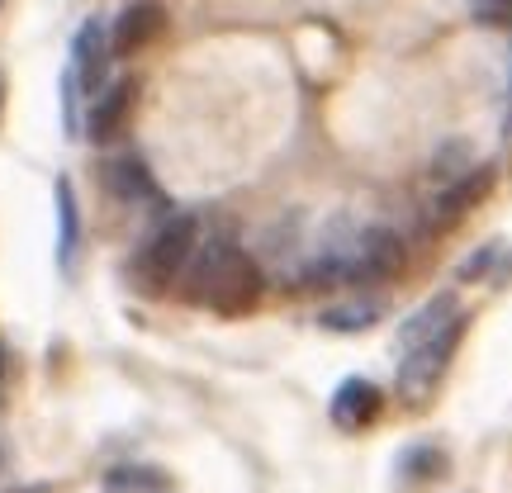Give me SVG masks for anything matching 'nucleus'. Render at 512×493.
I'll use <instances>...</instances> for the list:
<instances>
[{
    "label": "nucleus",
    "instance_id": "f03ea898",
    "mask_svg": "<svg viewBox=\"0 0 512 493\" xmlns=\"http://www.w3.org/2000/svg\"><path fill=\"white\" fill-rule=\"evenodd\" d=\"M261 266L242 252L238 242H204L185 266V294L223 318H242L261 304Z\"/></svg>",
    "mask_w": 512,
    "mask_h": 493
},
{
    "label": "nucleus",
    "instance_id": "ddd939ff",
    "mask_svg": "<svg viewBox=\"0 0 512 493\" xmlns=\"http://www.w3.org/2000/svg\"><path fill=\"white\" fill-rule=\"evenodd\" d=\"M380 313H384V304L380 299H356V304H337V309H323V328L328 332H366V328H375L380 323Z\"/></svg>",
    "mask_w": 512,
    "mask_h": 493
},
{
    "label": "nucleus",
    "instance_id": "412c9836",
    "mask_svg": "<svg viewBox=\"0 0 512 493\" xmlns=\"http://www.w3.org/2000/svg\"><path fill=\"white\" fill-rule=\"evenodd\" d=\"M0 10H5V0H0Z\"/></svg>",
    "mask_w": 512,
    "mask_h": 493
},
{
    "label": "nucleus",
    "instance_id": "39448f33",
    "mask_svg": "<svg viewBox=\"0 0 512 493\" xmlns=\"http://www.w3.org/2000/svg\"><path fill=\"white\" fill-rule=\"evenodd\" d=\"M105 72H110V29H105V19L91 15L81 19V29L72 34V67H67V76H72L76 95H100L105 91Z\"/></svg>",
    "mask_w": 512,
    "mask_h": 493
},
{
    "label": "nucleus",
    "instance_id": "2eb2a0df",
    "mask_svg": "<svg viewBox=\"0 0 512 493\" xmlns=\"http://www.w3.org/2000/svg\"><path fill=\"white\" fill-rule=\"evenodd\" d=\"M470 15L484 29H512V0H470Z\"/></svg>",
    "mask_w": 512,
    "mask_h": 493
},
{
    "label": "nucleus",
    "instance_id": "20e7f679",
    "mask_svg": "<svg viewBox=\"0 0 512 493\" xmlns=\"http://www.w3.org/2000/svg\"><path fill=\"white\" fill-rule=\"evenodd\" d=\"M195 247H200V223H195V214H162V223L147 233V242L133 252V261H128L133 290L162 294L166 285H176V275H185Z\"/></svg>",
    "mask_w": 512,
    "mask_h": 493
},
{
    "label": "nucleus",
    "instance_id": "6e6552de",
    "mask_svg": "<svg viewBox=\"0 0 512 493\" xmlns=\"http://www.w3.org/2000/svg\"><path fill=\"white\" fill-rule=\"evenodd\" d=\"M166 34V10L157 0H138V5H128L124 15L114 19L110 29V57H133L143 53L147 43H157Z\"/></svg>",
    "mask_w": 512,
    "mask_h": 493
},
{
    "label": "nucleus",
    "instance_id": "423d86ee",
    "mask_svg": "<svg viewBox=\"0 0 512 493\" xmlns=\"http://www.w3.org/2000/svg\"><path fill=\"white\" fill-rule=\"evenodd\" d=\"M328 413H332V422H337L342 432H366L370 422L384 413L380 384L366 380V375H351V380H342L337 389H332Z\"/></svg>",
    "mask_w": 512,
    "mask_h": 493
},
{
    "label": "nucleus",
    "instance_id": "a211bd4d",
    "mask_svg": "<svg viewBox=\"0 0 512 493\" xmlns=\"http://www.w3.org/2000/svg\"><path fill=\"white\" fill-rule=\"evenodd\" d=\"M5 493H53L48 484H15V489H5Z\"/></svg>",
    "mask_w": 512,
    "mask_h": 493
},
{
    "label": "nucleus",
    "instance_id": "9d476101",
    "mask_svg": "<svg viewBox=\"0 0 512 493\" xmlns=\"http://www.w3.org/2000/svg\"><path fill=\"white\" fill-rule=\"evenodd\" d=\"M105 181H110V190L124 204H147V209H157V214L166 209L162 185L152 181V171H147L138 157H119V162H110L105 166Z\"/></svg>",
    "mask_w": 512,
    "mask_h": 493
},
{
    "label": "nucleus",
    "instance_id": "9b49d317",
    "mask_svg": "<svg viewBox=\"0 0 512 493\" xmlns=\"http://www.w3.org/2000/svg\"><path fill=\"white\" fill-rule=\"evenodd\" d=\"M53 200H57V266L67 275H76V256H81V204L67 176L53 181Z\"/></svg>",
    "mask_w": 512,
    "mask_h": 493
},
{
    "label": "nucleus",
    "instance_id": "aec40b11",
    "mask_svg": "<svg viewBox=\"0 0 512 493\" xmlns=\"http://www.w3.org/2000/svg\"><path fill=\"white\" fill-rule=\"evenodd\" d=\"M0 114H5V76H0Z\"/></svg>",
    "mask_w": 512,
    "mask_h": 493
},
{
    "label": "nucleus",
    "instance_id": "7ed1b4c3",
    "mask_svg": "<svg viewBox=\"0 0 512 493\" xmlns=\"http://www.w3.org/2000/svg\"><path fill=\"white\" fill-rule=\"evenodd\" d=\"M403 271V242L389 228H361L351 242L328 247L309 261L304 285H384Z\"/></svg>",
    "mask_w": 512,
    "mask_h": 493
},
{
    "label": "nucleus",
    "instance_id": "f257e3e1",
    "mask_svg": "<svg viewBox=\"0 0 512 493\" xmlns=\"http://www.w3.org/2000/svg\"><path fill=\"white\" fill-rule=\"evenodd\" d=\"M470 313L456 304V294L427 299L399 332V399L408 408H427L437 384L451 370V356L465 342Z\"/></svg>",
    "mask_w": 512,
    "mask_h": 493
},
{
    "label": "nucleus",
    "instance_id": "4468645a",
    "mask_svg": "<svg viewBox=\"0 0 512 493\" xmlns=\"http://www.w3.org/2000/svg\"><path fill=\"white\" fill-rule=\"evenodd\" d=\"M403 470L418 479H437L441 470H446V456H441L437 446H413V451L403 456Z\"/></svg>",
    "mask_w": 512,
    "mask_h": 493
},
{
    "label": "nucleus",
    "instance_id": "6ab92c4d",
    "mask_svg": "<svg viewBox=\"0 0 512 493\" xmlns=\"http://www.w3.org/2000/svg\"><path fill=\"white\" fill-rule=\"evenodd\" d=\"M503 128H508V138H512V86H508V119H503Z\"/></svg>",
    "mask_w": 512,
    "mask_h": 493
},
{
    "label": "nucleus",
    "instance_id": "0eeeda50",
    "mask_svg": "<svg viewBox=\"0 0 512 493\" xmlns=\"http://www.w3.org/2000/svg\"><path fill=\"white\" fill-rule=\"evenodd\" d=\"M494 181H498L494 166H470V171L451 176V181H446V190L437 195V204H432V223H437V228H446V223L465 219L470 209H479V204L489 200Z\"/></svg>",
    "mask_w": 512,
    "mask_h": 493
},
{
    "label": "nucleus",
    "instance_id": "dca6fc26",
    "mask_svg": "<svg viewBox=\"0 0 512 493\" xmlns=\"http://www.w3.org/2000/svg\"><path fill=\"white\" fill-rule=\"evenodd\" d=\"M494 256H498V247H484V252H475L470 261H465V266H460V280H475V275H484Z\"/></svg>",
    "mask_w": 512,
    "mask_h": 493
},
{
    "label": "nucleus",
    "instance_id": "f3484780",
    "mask_svg": "<svg viewBox=\"0 0 512 493\" xmlns=\"http://www.w3.org/2000/svg\"><path fill=\"white\" fill-rule=\"evenodd\" d=\"M5 389H10V347L0 337V413H5Z\"/></svg>",
    "mask_w": 512,
    "mask_h": 493
},
{
    "label": "nucleus",
    "instance_id": "1a4fd4ad",
    "mask_svg": "<svg viewBox=\"0 0 512 493\" xmlns=\"http://www.w3.org/2000/svg\"><path fill=\"white\" fill-rule=\"evenodd\" d=\"M133 100H138V81H133V76L105 86V91L91 100V110H86V138H91V143H114V138L124 133L128 114H133Z\"/></svg>",
    "mask_w": 512,
    "mask_h": 493
},
{
    "label": "nucleus",
    "instance_id": "f8f14e48",
    "mask_svg": "<svg viewBox=\"0 0 512 493\" xmlns=\"http://www.w3.org/2000/svg\"><path fill=\"white\" fill-rule=\"evenodd\" d=\"M171 475L157 465H114L105 475V493H166Z\"/></svg>",
    "mask_w": 512,
    "mask_h": 493
}]
</instances>
